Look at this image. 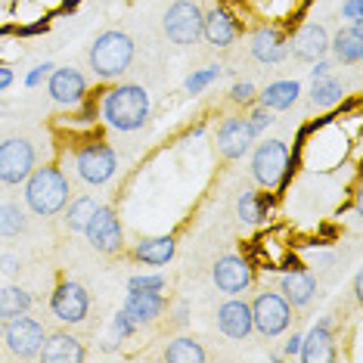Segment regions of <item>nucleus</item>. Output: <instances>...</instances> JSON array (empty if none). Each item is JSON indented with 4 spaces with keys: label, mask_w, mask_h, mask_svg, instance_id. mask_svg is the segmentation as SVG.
Segmentation results:
<instances>
[{
    "label": "nucleus",
    "mask_w": 363,
    "mask_h": 363,
    "mask_svg": "<svg viewBox=\"0 0 363 363\" xmlns=\"http://www.w3.org/2000/svg\"><path fill=\"white\" fill-rule=\"evenodd\" d=\"M150 94L140 84H118L106 94L103 100V118L106 125L121 130V134H134L150 121Z\"/></svg>",
    "instance_id": "obj_1"
},
{
    "label": "nucleus",
    "mask_w": 363,
    "mask_h": 363,
    "mask_svg": "<svg viewBox=\"0 0 363 363\" xmlns=\"http://www.w3.org/2000/svg\"><path fill=\"white\" fill-rule=\"evenodd\" d=\"M69 180L60 168L53 164H44V168H35L26 177V205L31 214L38 218H53L60 214L65 205H69Z\"/></svg>",
    "instance_id": "obj_2"
},
{
    "label": "nucleus",
    "mask_w": 363,
    "mask_h": 363,
    "mask_svg": "<svg viewBox=\"0 0 363 363\" xmlns=\"http://www.w3.org/2000/svg\"><path fill=\"white\" fill-rule=\"evenodd\" d=\"M134 38L125 35V31H103L100 38L90 44V69H94L96 78L103 81H115L121 78L134 62Z\"/></svg>",
    "instance_id": "obj_3"
},
{
    "label": "nucleus",
    "mask_w": 363,
    "mask_h": 363,
    "mask_svg": "<svg viewBox=\"0 0 363 363\" xmlns=\"http://www.w3.org/2000/svg\"><path fill=\"white\" fill-rule=\"evenodd\" d=\"M164 38L177 47H193L202 40V6L196 0H177L162 16Z\"/></svg>",
    "instance_id": "obj_4"
},
{
    "label": "nucleus",
    "mask_w": 363,
    "mask_h": 363,
    "mask_svg": "<svg viewBox=\"0 0 363 363\" xmlns=\"http://www.w3.org/2000/svg\"><path fill=\"white\" fill-rule=\"evenodd\" d=\"M44 338H47L44 323L35 317H28V313L4 320V329H0V342L6 345V351H10L13 357H22V360L38 357Z\"/></svg>",
    "instance_id": "obj_5"
},
{
    "label": "nucleus",
    "mask_w": 363,
    "mask_h": 363,
    "mask_svg": "<svg viewBox=\"0 0 363 363\" xmlns=\"http://www.w3.org/2000/svg\"><path fill=\"white\" fill-rule=\"evenodd\" d=\"M289 171V146L283 140H264L252 152V180L261 189H277Z\"/></svg>",
    "instance_id": "obj_6"
},
{
    "label": "nucleus",
    "mask_w": 363,
    "mask_h": 363,
    "mask_svg": "<svg viewBox=\"0 0 363 363\" xmlns=\"http://www.w3.org/2000/svg\"><path fill=\"white\" fill-rule=\"evenodd\" d=\"M35 162H38V152L31 146V140L6 137L0 143V184H6V186L26 184V177L35 171Z\"/></svg>",
    "instance_id": "obj_7"
},
{
    "label": "nucleus",
    "mask_w": 363,
    "mask_h": 363,
    "mask_svg": "<svg viewBox=\"0 0 363 363\" xmlns=\"http://www.w3.org/2000/svg\"><path fill=\"white\" fill-rule=\"evenodd\" d=\"M289 323H292V304H289L279 292H261L252 301V326L258 329L264 338L283 335Z\"/></svg>",
    "instance_id": "obj_8"
},
{
    "label": "nucleus",
    "mask_w": 363,
    "mask_h": 363,
    "mask_svg": "<svg viewBox=\"0 0 363 363\" xmlns=\"http://www.w3.org/2000/svg\"><path fill=\"white\" fill-rule=\"evenodd\" d=\"M75 168L78 177L90 186H103L109 184L118 171V159H115V150L109 143H87L75 152Z\"/></svg>",
    "instance_id": "obj_9"
},
{
    "label": "nucleus",
    "mask_w": 363,
    "mask_h": 363,
    "mask_svg": "<svg viewBox=\"0 0 363 363\" xmlns=\"http://www.w3.org/2000/svg\"><path fill=\"white\" fill-rule=\"evenodd\" d=\"M84 236L100 255H115L125 245V227H121L118 214H115V208H109V205H96L94 218H90V224L84 227Z\"/></svg>",
    "instance_id": "obj_10"
},
{
    "label": "nucleus",
    "mask_w": 363,
    "mask_h": 363,
    "mask_svg": "<svg viewBox=\"0 0 363 363\" xmlns=\"http://www.w3.org/2000/svg\"><path fill=\"white\" fill-rule=\"evenodd\" d=\"M50 311L60 323H69V326L84 323L87 311H90L87 289L81 283H75V279H62V283H56L53 295H50Z\"/></svg>",
    "instance_id": "obj_11"
},
{
    "label": "nucleus",
    "mask_w": 363,
    "mask_h": 363,
    "mask_svg": "<svg viewBox=\"0 0 363 363\" xmlns=\"http://www.w3.org/2000/svg\"><path fill=\"white\" fill-rule=\"evenodd\" d=\"M252 143H255V130L249 128L245 115H230V118L220 121L214 146H218V152L224 155L227 162H236V159H242V155H249Z\"/></svg>",
    "instance_id": "obj_12"
},
{
    "label": "nucleus",
    "mask_w": 363,
    "mask_h": 363,
    "mask_svg": "<svg viewBox=\"0 0 363 363\" xmlns=\"http://www.w3.org/2000/svg\"><path fill=\"white\" fill-rule=\"evenodd\" d=\"M47 94H50V100L56 106H62V109H75L87 96V78L81 75L78 69H72V65L53 69L50 78H47Z\"/></svg>",
    "instance_id": "obj_13"
},
{
    "label": "nucleus",
    "mask_w": 363,
    "mask_h": 363,
    "mask_svg": "<svg viewBox=\"0 0 363 363\" xmlns=\"http://www.w3.org/2000/svg\"><path fill=\"white\" fill-rule=\"evenodd\" d=\"M211 279H214V286H218L220 292L242 295L245 289L255 283V270H252V264L245 261L242 255H224V258H218V264H214Z\"/></svg>",
    "instance_id": "obj_14"
},
{
    "label": "nucleus",
    "mask_w": 363,
    "mask_h": 363,
    "mask_svg": "<svg viewBox=\"0 0 363 363\" xmlns=\"http://www.w3.org/2000/svg\"><path fill=\"white\" fill-rule=\"evenodd\" d=\"M289 53L301 62H317L329 53V31L317 22H308L292 35V44H289Z\"/></svg>",
    "instance_id": "obj_15"
},
{
    "label": "nucleus",
    "mask_w": 363,
    "mask_h": 363,
    "mask_svg": "<svg viewBox=\"0 0 363 363\" xmlns=\"http://www.w3.org/2000/svg\"><path fill=\"white\" fill-rule=\"evenodd\" d=\"M218 329L227 338H233V342H242V338L255 329L252 326V304L236 298V295H230V298L218 308Z\"/></svg>",
    "instance_id": "obj_16"
},
{
    "label": "nucleus",
    "mask_w": 363,
    "mask_h": 363,
    "mask_svg": "<svg viewBox=\"0 0 363 363\" xmlns=\"http://www.w3.org/2000/svg\"><path fill=\"white\" fill-rule=\"evenodd\" d=\"M38 357L47 360V363H81L87 357V351H84V345H81L72 333L60 329V333H47Z\"/></svg>",
    "instance_id": "obj_17"
},
{
    "label": "nucleus",
    "mask_w": 363,
    "mask_h": 363,
    "mask_svg": "<svg viewBox=\"0 0 363 363\" xmlns=\"http://www.w3.org/2000/svg\"><path fill=\"white\" fill-rule=\"evenodd\" d=\"M252 56L258 62H264V65H277V62H283L286 56H289V40H286V35L279 28H274V26H261L258 31L252 35Z\"/></svg>",
    "instance_id": "obj_18"
},
{
    "label": "nucleus",
    "mask_w": 363,
    "mask_h": 363,
    "mask_svg": "<svg viewBox=\"0 0 363 363\" xmlns=\"http://www.w3.org/2000/svg\"><path fill=\"white\" fill-rule=\"evenodd\" d=\"M239 35V26L233 19V13L224 6H211L208 13H202V38L211 47H230Z\"/></svg>",
    "instance_id": "obj_19"
},
{
    "label": "nucleus",
    "mask_w": 363,
    "mask_h": 363,
    "mask_svg": "<svg viewBox=\"0 0 363 363\" xmlns=\"http://www.w3.org/2000/svg\"><path fill=\"white\" fill-rule=\"evenodd\" d=\"M121 311H125L137 326L155 323L159 313L164 311V298H162V292H152V289H128V298H125V308Z\"/></svg>",
    "instance_id": "obj_20"
},
{
    "label": "nucleus",
    "mask_w": 363,
    "mask_h": 363,
    "mask_svg": "<svg viewBox=\"0 0 363 363\" xmlns=\"http://www.w3.org/2000/svg\"><path fill=\"white\" fill-rule=\"evenodd\" d=\"M298 357L304 363H329L335 360V338L329 333V323H317L308 335L301 338Z\"/></svg>",
    "instance_id": "obj_21"
},
{
    "label": "nucleus",
    "mask_w": 363,
    "mask_h": 363,
    "mask_svg": "<svg viewBox=\"0 0 363 363\" xmlns=\"http://www.w3.org/2000/svg\"><path fill=\"white\" fill-rule=\"evenodd\" d=\"M313 292H317V279H313L308 270H286V274L279 277V295H283L292 308L311 304Z\"/></svg>",
    "instance_id": "obj_22"
},
{
    "label": "nucleus",
    "mask_w": 363,
    "mask_h": 363,
    "mask_svg": "<svg viewBox=\"0 0 363 363\" xmlns=\"http://www.w3.org/2000/svg\"><path fill=\"white\" fill-rule=\"evenodd\" d=\"M177 252V239L174 236H150V239H140L134 258L140 264H150V267H164Z\"/></svg>",
    "instance_id": "obj_23"
},
{
    "label": "nucleus",
    "mask_w": 363,
    "mask_h": 363,
    "mask_svg": "<svg viewBox=\"0 0 363 363\" xmlns=\"http://www.w3.org/2000/svg\"><path fill=\"white\" fill-rule=\"evenodd\" d=\"M329 50H333L335 62L357 65L363 60V35H360V26H348V28L338 31L335 38H329Z\"/></svg>",
    "instance_id": "obj_24"
},
{
    "label": "nucleus",
    "mask_w": 363,
    "mask_h": 363,
    "mask_svg": "<svg viewBox=\"0 0 363 363\" xmlns=\"http://www.w3.org/2000/svg\"><path fill=\"white\" fill-rule=\"evenodd\" d=\"M298 94H301L298 81H274V84L264 87L255 100H258L264 109H270V112H286V109H292V106L298 103Z\"/></svg>",
    "instance_id": "obj_25"
},
{
    "label": "nucleus",
    "mask_w": 363,
    "mask_h": 363,
    "mask_svg": "<svg viewBox=\"0 0 363 363\" xmlns=\"http://www.w3.org/2000/svg\"><path fill=\"white\" fill-rule=\"evenodd\" d=\"M270 205H274L270 196L258 193V189H242V193H239V199H236V214H239V220H242V224L258 227V224L267 220Z\"/></svg>",
    "instance_id": "obj_26"
},
{
    "label": "nucleus",
    "mask_w": 363,
    "mask_h": 363,
    "mask_svg": "<svg viewBox=\"0 0 363 363\" xmlns=\"http://www.w3.org/2000/svg\"><path fill=\"white\" fill-rule=\"evenodd\" d=\"M31 304H35V298H31L28 289H22V286L0 289V323L10 317H19V313H28Z\"/></svg>",
    "instance_id": "obj_27"
},
{
    "label": "nucleus",
    "mask_w": 363,
    "mask_h": 363,
    "mask_svg": "<svg viewBox=\"0 0 363 363\" xmlns=\"http://www.w3.org/2000/svg\"><path fill=\"white\" fill-rule=\"evenodd\" d=\"M342 96H345V84L335 75L313 78V84H311V103L317 106V109H329V106L342 103Z\"/></svg>",
    "instance_id": "obj_28"
},
{
    "label": "nucleus",
    "mask_w": 363,
    "mask_h": 363,
    "mask_svg": "<svg viewBox=\"0 0 363 363\" xmlns=\"http://www.w3.org/2000/svg\"><path fill=\"white\" fill-rule=\"evenodd\" d=\"M162 357L171 360V363H202L208 354H205V348L196 342V338L180 335V338H174V342H168V348H164Z\"/></svg>",
    "instance_id": "obj_29"
},
{
    "label": "nucleus",
    "mask_w": 363,
    "mask_h": 363,
    "mask_svg": "<svg viewBox=\"0 0 363 363\" xmlns=\"http://www.w3.org/2000/svg\"><path fill=\"white\" fill-rule=\"evenodd\" d=\"M96 205L100 202H94L90 196H81V199L69 202L65 205V227H69L72 233H84V227L90 224V218H94V211H96Z\"/></svg>",
    "instance_id": "obj_30"
},
{
    "label": "nucleus",
    "mask_w": 363,
    "mask_h": 363,
    "mask_svg": "<svg viewBox=\"0 0 363 363\" xmlns=\"http://www.w3.org/2000/svg\"><path fill=\"white\" fill-rule=\"evenodd\" d=\"M26 227H28V218L19 202H0V236L13 239L26 233Z\"/></svg>",
    "instance_id": "obj_31"
},
{
    "label": "nucleus",
    "mask_w": 363,
    "mask_h": 363,
    "mask_svg": "<svg viewBox=\"0 0 363 363\" xmlns=\"http://www.w3.org/2000/svg\"><path fill=\"white\" fill-rule=\"evenodd\" d=\"M220 75H224V69H220V65H205V69L193 72V75L184 81V90H186V94H202V90L211 87Z\"/></svg>",
    "instance_id": "obj_32"
},
{
    "label": "nucleus",
    "mask_w": 363,
    "mask_h": 363,
    "mask_svg": "<svg viewBox=\"0 0 363 363\" xmlns=\"http://www.w3.org/2000/svg\"><path fill=\"white\" fill-rule=\"evenodd\" d=\"M255 96H258V87H255L252 81H236V84L230 87V103L233 106H252Z\"/></svg>",
    "instance_id": "obj_33"
},
{
    "label": "nucleus",
    "mask_w": 363,
    "mask_h": 363,
    "mask_svg": "<svg viewBox=\"0 0 363 363\" xmlns=\"http://www.w3.org/2000/svg\"><path fill=\"white\" fill-rule=\"evenodd\" d=\"M245 121H249V128L255 130V137H258V134H264V130H267L270 125H274V112H270V109H264V106L258 103V106H255V109L249 112V115H245Z\"/></svg>",
    "instance_id": "obj_34"
},
{
    "label": "nucleus",
    "mask_w": 363,
    "mask_h": 363,
    "mask_svg": "<svg viewBox=\"0 0 363 363\" xmlns=\"http://www.w3.org/2000/svg\"><path fill=\"white\" fill-rule=\"evenodd\" d=\"M128 289H152V292H162L164 277L162 274H137L128 279Z\"/></svg>",
    "instance_id": "obj_35"
},
{
    "label": "nucleus",
    "mask_w": 363,
    "mask_h": 363,
    "mask_svg": "<svg viewBox=\"0 0 363 363\" xmlns=\"http://www.w3.org/2000/svg\"><path fill=\"white\" fill-rule=\"evenodd\" d=\"M112 333H115V338H128V335L137 333V323L128 317L125 311H118V317L112 320Z\"/></svg>",
    "instance_id": "obj_36"
},
{
    "label": "nucleus",
    "mask_w": 363,
    "mask_h": 363,
    "mask_svg": "<svg viewBox=\"0 0 363 363\" xmlns=\"http://www.w3.org/2000/svg\"><path fill=\"white\" fill-rule=\"evenodd\" d=\"M342 16L351 22V26H360V19H363V0H345V4H342Z\"/></svg>",
    "instance_id": "obj_37"
},
{
    "label": "nucleus",
    "mask_w": 363,
    "mask_h": 363,
    "mask_svg": "<svg viewBox=\"0 0 363 363\" xmlns=\"http://www.w3.org/2000/svg\"><path fill=\"white\" fill-rule=\"evenodd\" d=\"M19 267H22V258H19V255H13V252L0 255V270H4L6 277H16V274H19Z\"/></svg>",
    "instance_id": "obj_38"
},
{
    "label": "nucleus",
    "mask_w": 363,
    "mask_h": 363,
    "mask_svg": "<svg viewBox=\"0 0 363 363\" xmlns=\"http://www.w3.org/2000/svg\"><path fill=\"white\" fill-rule=\"evenodd\" d=\"M53 69H56L53 62H44V65H38V69H35V72H31V75L26 78V84H28V87H38V84H40V81H44V78H50V72H53Z\"/></svg>",
    "instance_id": "obj_39"
},
{
    "label": "nucleus",
    "mask_w": 363,
    "mask_h": 363,
    "mask_svg": "<svg viewBox=\"0 0 363 363\" xmlns=\"http://www.w3.org/2000/svg\"><path fill=\"white\" fill-rule=\"evenodd\" d=\"M323 75H333V62H329L326 56H323V60H317V65L311 69V81L313 78H323Z\"/></svg>",
    "instance_id": "obj_40"
},
{
    "label": "nucleus",
    "mask_w": 363,
    "mask_h": 363,
    "mask_svg": "<svg viewBox=\"0 0 363 363\" xmlns=\"http://www.w3.org/2000/svg\"><path fill=\"white\" fill-rule=\"evenodd\" d=\"M298 348H301V335H292L286 342V357H298Z\"/></svg>",
    "instance_id": "obj_41"
},
{
    "label": "nucleus",
    "mask_w": 363,
    "mask_h": 363,
    "mask_svg": "<svg viewBox=\"0 0 363 363\" xmlns=\"http://www.w3.org/2000/svg\"><path fill=\"white\" fill-rule=\"evenodd\" d=\"M10 84H13V72L6 65H0V90H6Z\"/></svg>",
    "instance_id": "obj_42"
},
{
    "label": "nucleus",
    "mask_w": 363,
    "mask_h": 363,
    "mask_svg": "<svg viewBox=\"0 0 363 363\" xmlns=\"http://www.w3.org/2000/svg\"><path fill=\"white\" fill-rule=\"evenodd\" d=\"M360 289H363V279H360V277H354V298H357V301H360V295H363Z\"/></svg>",
    "instance_id": "obj_43"
},
{
    "label": "nucleus",
    "mask_w": 363,
    "mask_h": 363,
    "mask_svg": "<svg viewBox=\"0 0 363 363\" xmlns=\"http://www.w3.org/2000/svg\"><path fill=\"white\" fill-rule=\"evenodd\" d=\"M0 329H4V323H0Z\"/></svg>",
    "instance_id": "obj_44"
}]
</instances>
